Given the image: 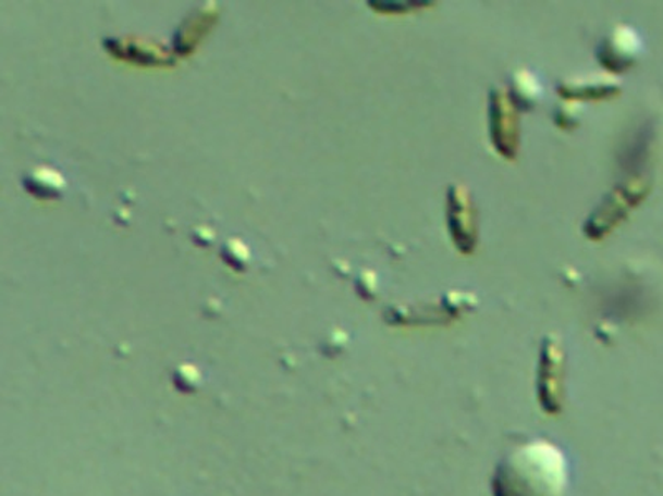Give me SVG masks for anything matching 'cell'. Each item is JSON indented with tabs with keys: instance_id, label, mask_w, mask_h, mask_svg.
<instances>
[{
	"instance_id": "cell-1",
	"label": "cell",
	"mask_w": 663,
	"mask_h": 496,
	"mask_svg": "<svg viewBox=\"0 0 663 496\" xmlns=\"http://www.w3.org/2000/svg\"><path fill=\"white\" fill-rule=\"evenodd\" d=\"M567 463L548 442H531L507 455L493 479L494 496H564Z\"/></svg>"
},
{
	"instance_id": "cell-2",
	"label": "cell",
	"mask_w": 663,
	"mask_h": 496,
	"mask_svg": "<svg viewBox=\"0 0 663 496\" xmlns=\"http://www.w3.org/2000/svg\"><path fill=\"white\" fill-rule=\"evenodd\" d=\"M557 349H544L542 352L541 377H539V400L542 409L549 413L560 412L563 406L561 399V362Z\"/></svg>"
}]
</instances>
